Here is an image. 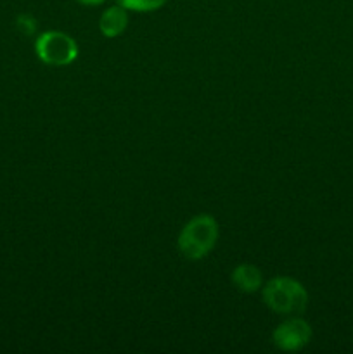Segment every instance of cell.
I'll return each mask as SVG.
<instances>
[{
  "label": "cell",
  "instance_id": "obj_4",
  "mask_svg": "<svg viewBox=\"0 0 353 354\" xmlns=\"http://www.w3.org/2000/svg\"><path fill=\"white\" fill-rule=\"evenodd\" d=\"M311 339V327L303 318H289L273 330L272 341L280 351H298Z\"/></svg>",
  "mask_w": 353,
  "mask_h": 354
},
{
  "label": "cell",
  "instance_id": "obj_1",
  "mask_svg": "<svg viewBox=\"0 0 353 354\" xmlns=\"http://www.w3.org/2000/svg\"><path fill=\"white\" fill-rule=\"evenodd\" d=\"M218 241V223L211 214H197L183 225L179 235L180 254L189 261H199L213 251Z\"/></svg>",
  "mask_w": 353,
  "mask_h": 354
},
{
  "label": "cell",
  "instance_id": "obj_6",
  "mask_svg": "<svg viewBox=\"0 0 353 354\" xmlns=\"http://www.w3.org/2000/svg\"><path fill=\"white\" fill-rule=\"evenodd\" d=\"M230 280L235 289L246 294L256 292L263 283V277L260 268L255 265H249V263L235 266L230 275Z\"/></svg>",
  "mask_w": 353,
  "mask_h": 354
},
{
  "label": "cell",
  "instance_id": "obj_3",
  "mask_svg": "<svg viewBox=\"0 0 353 354\" xmlns=\"http://www.w3.org/2000/svg\"><path fill=\"white\" fill-rule=\"evenodd\" d=\"M35 52L44 64L68 66L78 57V45L62 31H45L35 40Z\"/></svg>",
  "mask_w": 353,
  "mask_h": 354
},
{
  "label": "cell",
  "instance_id": "obj_9",
  "mask_svg": "<svg viewBox=\"0 0 353 354\" xmlns=\"http://www.w3.org/2000/svg\"><path fill=\"white\" fill-rule=\"evenodd\" d=\"M78 2L83 3V6H99L104 0H78Z\"/></svg>",
  "mask_w": 353,
  "mask_h": 354
},
{
  "label": "cell",
  "instance_id": "obj_8",
  "mask_svg": "<svg viewBox=\"0 0 353 354\" xmlns=\"http://www.w3.org/2000/svg\"><path fill=\"white\" fill-rule=\"evenodd\" d=\"M16 26L21 33L30 37V35H33L37 31V19L31 14H21L16 19Z\"/></svg>",
  "mask_w": 353,
  "mask_h": 354
},
{
  "label": "cell",
  "instance_id": "obj_5",
  "mask_svg": "<svg viewBox=\"0 0 353 354\" xmlns=\"http://www.w3.org/2000/svg\"><path fill=\"white\" fill-rule=\"evenodd\" d=\"M128 14L121 6L107 7L99 17V30L106 38H116L127 30Z\"/></svg>",
  "mask_w": 353,
  "mask_h": 354
},
{
  "label": "cell",
  "instance_id": "obj_7",
  "mask_svg": "<svg viewBox=\"0 0 353 354\" xmlns=\"http://www.w3.org/2000/svg\"><path fill=\"white\" fill-rule=\"evenodd\" d=\"M118 6L135 12H152L166 3V0H116Z\"/></svg>",
  "mask_w": 353,
  "mask_h": 354
},
{
  "label": "cell",
  "instance_id": "obj_2",
  "mask_svg": "<svg viewBox=\"0 0 353 354\" xmlns=\"http://www.w3.org/2000/svg\"><path fill=\"white\" fill-rule=\"evenodd\" d=\"M263 303L277 315L303 313L308 304V292L303 283L291 277H277L263 287Z\"/></svg>",
  "mask_w": 353,
  "mask_h": 354
}]
</instances>
